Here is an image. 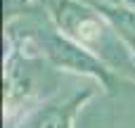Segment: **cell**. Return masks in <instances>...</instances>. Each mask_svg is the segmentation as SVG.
<instances>
[{"label":"cell","instance_id":"cell-1","mask_svg":"<svg viewBox=\"0 0 135 128\" xmlns=\"http://www.w3.org/2000/svg\"><path fill=\"white\" fill-rule=\"evenodd\" d=\"M43 2L50 10L57 31H62L66 38L93 52L109 69L135 74V59L131 50L123 48V40L119 38L114 26H107L95 7H88L78 0H43Z\"/></svg>","mask_w":135,"mask_h":128},{"label":"cell","instance_id":"cell-2","mask_svg":"<svg viewBox=\"0 0 135 128\" xmlns=\"http://www.w3.org/2000/svg\"><path fill=\"white\" fill-rule=\"evenodd\" d=\"M31 36L36 38V43L43 48L45 57L59 67V69H71V71H78V74H90L95 76L107 90H114L116 83H121V78L116 74H112V69L97 59L93 52H88L85 48H81L78 43H74L71 38L62 36L57 29H52L50 24H40L36 21L31 26Z\"/></svg>","mask_w":135,"mask_h":128},{"label":"cell","instance_id":"cell-3","mask_svg":"<svg viewBox=\"0 0 135 128\" xmlns=\"http://www.w3.org/2000/svg\"><path fill=\"white\" fill-rule=\"evenodd\" d=\"M95 95V88L88 86L81 93L71 95L69 100H57V102H47L43 107H38L24 128H74V116L78 114V109Z\"/></svg>","mask_w":135,"mask_h":128},{"label":"cell","instance_id":"cell-4","mask_svg":"<svg viewBox=\"0 0 135 128\" xmlns=\"http://www.w3.org/2000/svg\"><path fill=\"white\" fill-rule=\"evenodd\" d=\"M93 7L107 17L114 26V31L119 33V38L123 43H128V48L135 52V12L126 7H116V5H104V2H93Z\"/></svg>","mask_w":135,"mask_h":128},{"label":"cell","instance_id":"cell-5","mask_svg":"<svg viewBox=\"0 0 135 128\" xmlns=\"http://www.w3.org/2000/svg\"><path fill=\"white\" fill-rule=\"evenodd\" d=\"M88 2H104V5L109 2V5H119V2H123V0H88ZM133 2H135V0H133Z\"/></svg>","mask_w":135,"mask_h":128}]
</instances>
